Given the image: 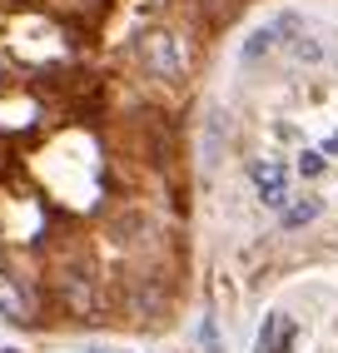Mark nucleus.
Listing matches in <instances>:
<instances>
[{"label": "nucleus", "instance_id": "f257e3e1", "mask_svg": "<svg viewBox=\"0 0 338 353\" xmlns=\"http://www.w3.org/2000/svg\"><path fill=\"white\" fill-rule=\"evenodd\" d=\"M139 65L150 70L155 80H184L189 55H184V45L169 35V30H155V35L139 40Z\"/></svg>", "mask_w": 338, "mask_h": 353}, {"label": "nucleus", "instance_id": "f03ea898", "mask_svg": "<svg viewBox=\"0 0 338 353\" xmlns=\"http://www.w3.org/2000/svg\"><path fill=\"white\" fill-rule=\"evenodd\" d=\"M60 303H65L75 319H95V314L105 309V303H100V289H95V279H90L85 269H65V274H60Z\"/></svg>", "mask_w": 338, "mask_h": 353}, {"label": "nucleus", "instance_id": "7ed1b4c3", "mask_svg": "<svg viewBox=\"0 0 338 353\" xmlns=\"http://www.w3.org/2000/svg\"><path fill=\"white\" fill-rule=\"evenodd\" d=\"M249 179H254L259 199L269 204V209H284V204H288V170H284L279 159H254Z\"/></svg>", "mask_w": 338, "mask_h": 353}, {"label": "nucleus", "instance_id": "20e7f679", "mask_svg": "<svg viewBox=\"0 0 338 353\" xmlns=\"http://www.w3.org/2000/svg\"><path fill=\"white\" fill-rule=\"evenodd\" d=\"M294 334H299V328H294L288 314H269V319H264L259 343H254V353H288V348H294Z\"/></svg>", "mask_w": 338, "mask_h": 353}, {"label": "nucleus", "instance_id": "39448f33", "mask_svg": "<svg viewBox=\"0 0 338 353\" xmlns=\"http://www.w3.org/2000/svg\"><path fill=\"white\" fill-rule=\"evenodd\" d=\"M0 314L15 319V323H30V299H26V289H20V279L6 274V269H0Z\"/></svg>", "mask_w": 338, "mask_h": 353}, {"label": "nucleus", "instance_id": "423d86ee", "mask_svg": "<svg viewBox=\"0 0 338 353\" xmlns=\"http://www.w3.org/2000/svg\"><path fill=\"white\" fill-rule=\"evenodd\" d=\"M313 214H319V199H313V194H304L299 204H288V209H284V229H304Z\"/></svg>", "mask_w": 338, "mask_h": 353}, {"label": "nucleus", "instance_id": "0eeeda50", "mask_svg": "<svg viewBox=\"0 0 338 353\" xmlns=\"http://www.w3.org/2000/svg\"><path fill=\"white\" fill-rule=\"evenodd\" d=\"M299 170H304V174L313 179V174L324 170V150H304V154H299Z\"/></svg>", "mask_w": 338, "mask_h": 353}, {"label": "nucleus", "instance_id": "6e6552de", "mask_svg": "<svg viewBox=\"0 0 338 353\" xmlns=\"http://www.w3.org/2000/svg\"><path fill=\"white\" fill-rule=\"evenodd\" d=\"M269 45H274V30H259V35L249 40V50H244V55L254 60V55H264V50H269Z\"/></svg>", "mask_w": 338, "mask_h": 353}, {"label": "nucleus", "instance_id": "1a4fd4ad", "mask_svg": "<svg viewBox=\"0 0 338 353\" xmlns=\"http://www.w3.org/2000/svg\"><path fill=\"white\" fill-rule=\"evenodd\" d=\"M204 343H209V353H219V339H214V323L204 319Z\"/></svg>", "mask_w": 338, "mask_h": 353}, {"label": "nucleus", "instance_id": "9d476101", "mask_svg": "<svg viewBox=\"0 0 338 353\" xmlns=\"http://www.w3.org/2000/svg\"><path fill=\"white\" fill-rule=\"evenodd\" d=\"M324 150H328V154H338V134H328V145H324Z\"/></svg>", "mask_w": 338, "mask_h": 353}]
</instances>
